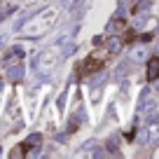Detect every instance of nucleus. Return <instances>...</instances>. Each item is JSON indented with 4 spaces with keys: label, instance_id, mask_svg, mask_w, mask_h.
Listing matches in <instances>:
<instances>
[{
    "label": "nucleus",
    "instance_id": "obj_1",
    "mask_svg": "<svg viewBox=\"0 0 159 159\" xmlns=\"http://www.w3.org/2000/svg\"><path fill=\"white\" fill-rule=\"evenodd\" d=\"M21 77H24V66H21V63L7 66V80H12V82H19Z\"/></svg>",
    "mask_w": 159,
    "mask_h": 159
},
{
    "label": "nucleus",
    "instance_id": "obj_2",
    "mask_svg": "<svg viewBox=\"0 0 159 159\" xmlns=\"http://www.w3.org/2000/svg\"><path fill=\"white\" fill-rule=\"evenodd\" d=\"M148 77L150 80L159 77V56H152V59L148 61Z\"/></svg>",
    "mask_w": 159,
    "mask_h": 159
},
{
    "label": "nucleus",
    "instance_id": "obj_3",
    "mask_svg": "<svg viewBox=\"0 0 159 159\" xmlns=\"http://www.w3.org/2000/svg\"><path fill=\"white\" fill-rule=\"evenodd\" d=\"M12 56H14V59H19V56H24V49H21V47H12L10 52H7L5 54V59H12Z\"/></svg>",
    "mask_w": 159,
    "mask_h": 159
},
{
    "label": "nucleus",
    "instance_id": "obj_4",
    "mask_svg": "<svg viewBox=\"0 0 159 159\" xmlns=\"http://www.w3.org/2000/svg\"><path fill=\"white\" fill-rule=\"evenodd\" d=\"M98 68H101V61H96V59H89V61L84 63V70H87V73H89V70H98Z\"/></svg>",
    "mask_w": 159,
    "mask_h": 159
},
{
    "label": "nucleus",
    "instance_id": "obj_5",
    "mask_svg": "<svg viewBox=\"0 0 159 159\" xmlns=\"http://www.w3.org/2000/svg\"><path fill=\"white\" fill-rule=\"evenodd\" d=\"M148 138H150V140H157V138H159V124H152V126H150Z\"/></svg>",
    "mask_w": 159,
    "mask_h": 159
},
{
    "label": "nucleus",
    "instance_id": "obj_6",
    "mask_svg": "<svg viewBox=\"0 0 159 159\" xmlns=\"http://www.w3.org/2000/svg\"><path fill=\"white\" fill-rule=\"evenodd\" d=\"M26 143H28V145H40V143H42V136H40V134H33V136H28V140H26Z\"/></svg>",
    "mask_w": 159,
    "mask_h": 159
},
{
    "label": "nucleus",
    "instance_id": "obj_7",
    "mask_svg": "<svg viewBox=\"0 0 159 159\" xmlns=\"http://www.w3.org/2000/svg\"><path fill=\"white\" fill-rule=\"evenodd\" d=\"M108 49H110V52H117V49H119V40H115V38H112V40L108 42Z\"/></svg>",
    "mask_w": 159,
    "mask_h": 159
},
{
    "label": "nucleus",
    "instance_id": "obj_8",
    "mask_svg": "<svg viewBox=\"0 0 159 159\" xmlns=\"http://www.w3.org/2000/svg\"><path fill=\"white\" fill-rule=\"evenodd\" d=\"M14 12V7H5V10H0V21L5 19V14H12Z\"/></svg>",
    "mask_w": 159,
    "mask_h": 159
},
{
    "label": "nucleus",
    "instance_id": "obj_9",
    "mask_svg": "<svg viewBox=\"0 0 159 159\" xmlns=\"http://www.w3.org/2000/svg\"><path fill=\"white\" fill-rule=\"evenodd\" d=\"M5 42H7V35H0V47L5 45Z\"/></svg>",
    "mask_w": 159,
    "mask_h": 159
},
{
    "label": "nucleus",
    "instance_id": "obj_10",
    "mask_svg": "<svg viewBox=\"0 0 159 159\" xmlns=\"http://www.w3.org/2000/svg\"><path fill=\"white\" fill-rule=\"evenodd\" d=\"M0 91H2V80H0Z\"/></svg>",
    "mask_w": 159,
    "mask_h": 159
}]
</instances>
